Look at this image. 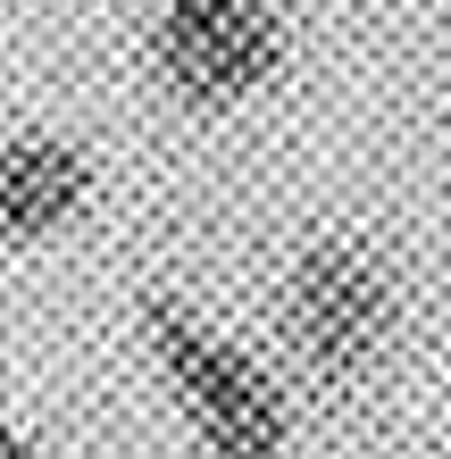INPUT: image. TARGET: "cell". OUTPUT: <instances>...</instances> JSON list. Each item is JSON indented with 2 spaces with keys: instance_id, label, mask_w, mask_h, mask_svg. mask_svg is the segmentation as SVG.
Wrapping results in <instances>:
<instances>
[{
  "instance_id": "4",
  "label": "cell",
  "mask_w": 451,
  "mask_h": 459,
  "mask_svg": "<svg viewBox=\"0 0 451 459\" xmlns=\"http://www.w3.org/2000/svg\"><path fill=\"white\" fill-rule=\"evenodd\" d=\"M92 159L67 134H9L0 143V242H50L84 218Z\"/></svg>"
},
{
  "instance_id": "3",
  "label": "cell",
  "mask_w": 451,
  "mask_h": 459,
  "mask_svg": "<svg viewBox=\"0 0 451 459\" xmlns=\"http://www.w3.org/2000/svg\"><path fill=\"white\" fill-rule=\"evenodd\" d=\"M151 67L193 109H234L284 67L276 0H168L151 17Z\"/></svg>"
},
{
  "instance_id": "1",
  "label": "cell",
  "mask_w": 451,
  "mask_h": 459,
  "mask_svg": "<svg viewBox=\"0 0 451 459\" xmlns=\"http://www.w3.org/2000/svg\"><path fill=\"white\" fill-rule=\"evenodd\" d=\"M143 334H151V359L168 368L193 435L209 443V459H284L293 451V410H284V393L268 385V368H259L251 351L209 334L168 292L143 301Z\"/></svg>"
},
{
  "instance_id": "2",
  "label": "cell",
  "mask_w": 451,
  "mask_h": 459,
  "mask_svg": "<svg viewBox=\"0 0 451 459\" xmlns=\"http://www.w3.org/2000/svg\"><path fill=\"white\" fill-rule=\"evenodd\" d=\"M393 309H402L393 301V267L368 251V242H351V234H326V242H309V251H293L284 292H276V317H284L293 359L309 376H326V385L368 376L385 359Z\"/></svg>"
},
{
  "instance_id": "5",
  "label": "cell",
  "mask_w": 451,
  "mask_h": 459,
  "mask_svg": "<svg viewBox=\"0 0 451 459\" xmlns=\"http://www.w3.org/2000/svg\"><path fill=\"white\" fill-rule=\"evenodd\" d=\"M0 459H50L42 443H25V435H9V426H0Z\"/></svg>"
}]
</instances>
